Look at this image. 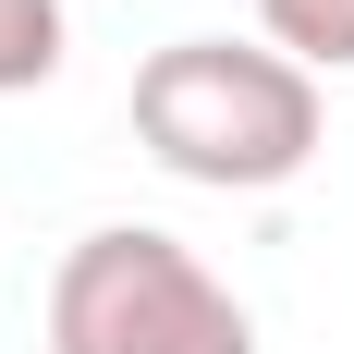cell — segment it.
<instances>
[{"label": "cell", "mask_w": 354, "mask_h": 354, "mask_svg": "<svg viewBox=\"0 0 354 354\" xmlns=\"http://www.w3.org/2000/svg\"><path fill=\"white\" fill-rule=\"evenodd\" d=\"M135 147L208 196H269L318 159V73L257 37H171L135 73Z\"/></svg>", "instance_id": "obj_1"}, {"label": "cell", "mask_w": 354, "mask_h": 354, "mask_svg": "<svg viewBox=\"0 0 354 354\" xmlns=\"http://www.w3.org/2000/svg\"><path fill=\"white\" fill-rule=\"evenodd\" d=\"M257 25H269V49L306 73H354V0H257Z\"/></svg>", "instance_id": "obj_3"}, {"label": "cell", "mask_w": 354, "mask_h": 354, "mask_svg": "<svg viewBox=\"0 0 354 354\" xmlns=\"http://www.w3.org/2000/svg\"><path fill=\"white\" fill-rule=\"evenodd\" d=\"M49 354H257V318L183 232L98 220L49 281Z\"/></svg>", "instance_id": "obj_2"}, {"label": "cell", "mask_w": 354, "mask_h": 354, "mask_svg": "<svg viewBox=\"0 0 354 354\" xmlns=\"http://www.w3.org/2000/svg\"><path fill=\"white\" fill-rule=\"evenodd\" d=\"M62 73V0H0V98Z\"/></svg>", "instance_id": "obj_4"}]
</instances>
